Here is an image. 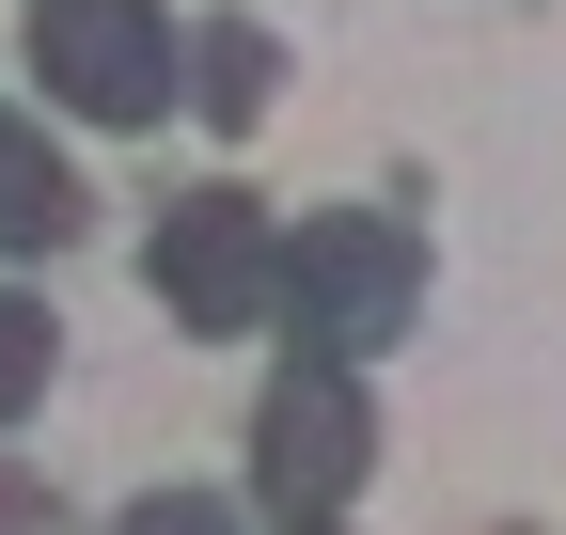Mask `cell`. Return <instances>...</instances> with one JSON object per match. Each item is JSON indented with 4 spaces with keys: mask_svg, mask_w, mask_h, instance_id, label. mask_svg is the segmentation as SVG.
<instances>
[{
    "mask_svg": "<svg viewBox=\"0 0 566 535\" xmlns=\"http://www.w3.org/2000/svg\"><path fill=\"white\" fill-rule=\"evenodd\" d=\"M409 237L394 221H363V206H331V221H300L283 237V300H300V331H315V363H363V347H394L409 331Z\"/></svg>",
    "mask_w": 566,
    "mask_h": 535,
    "instance_id": "cell-1",
    "label": "cell"
},
{
    "mask_svg": "<svg viewBox=\"0 0 566 535\" xmlns=\"http://www.w3.org/2000/svg\"><path fill=\"white\" fill-rule=\"evenodd\" d=\"M32 63H48L63 111L142 126L174 95V17H158V0H32Z\"/></svg>",
    "mask_w": 566,
    "mask_h": 535,
    "instance_id": "cell-2",
    "label": "cell"
},
{
    "mask_svg": "<svg viewBox=\"0 0 566 535\" xmlns=\"http://www.w3.org/2000/svg\"><path fill=\"white\" fill-rule=\"evenodd\" d=\"M158 300H174L189 331H268V315H283V237H268V206L189 189V206L158 221Z\"/></svg>",
    "mask_w": 566,
    "mask_h": 535,
    "instance_id": "cell-3",
    "label": "cell"
},
{
    "mask_svg": "<svg viewBox=\"0 0 566 535\" xmlns=\"http://www.w3.org/2000/svg\"><path fill=\"white\" fill-rule=\"evenodd\" d=\"M363 394H346V363H300V378H283L268 394V426H252V457H268V504L283 520H331L346 489H363Z\"/></svg>",
    "mask_w": 566,
    "mask_h": 535,
    "instance_id": "cell-4",
    "label": "cell"
},
{
    "mask_svg": "<svg viewBox=\"0 0 566 535\" xmlns=\"http://www.w3.org/2000/svg\"><path fill=\"white\" fill-rule=\"evenodd\" d=\"M63 221H80V174H63L32 126H0V252H48Z\"/></svg>",
    "mask_w": 566,
    "mask_h": 535,
    "instance_id": "cell-5",
    "label": "cell"
},
{
    "mask_svg": "<svg viewBox=\"0 0 566 535\" xmlns=\"http://www.w3.org/2000/svg\"><path fill=\"white\" fill-rule=\"evenodd\" d=\"M205 111H221V126L268 111V32H205Z\"/></svg>",
    "mask_w": 566,
    "mask_h": 535,
    "instance_id": "cell-6",
    "label": "cell"
},
{
    "mask_svg": "<svg viewBox=\"0 0 566 535\" xmlns=\"http://www.w3.org/2000/svg\"><path fill=\"white\" fill-rule=\"evenodd\" d=\"M32 394H48V315H32L17 284H0V426L32 410Z\"/></svg>",
    "mask_w": 566,
    "mask_h": 535,
    "instance_id": "cell-7",
    "label": "cell"
},
{
    "mask_svg": "<svg viewBox=\"0 0 566 535\" xmlns=\"http://www.w3.org/2000/svg\"><path fill=\"white\" fill-rule=\"evenodd\" d=\"M126 535H237V520H221V504H189V489H174V504H126Z\"/></svg>",
    "mask_w": 566,
    "mask_h": 535,
    "instance_id": "cell-8",
    "label": "cell"
}]
</instances>
